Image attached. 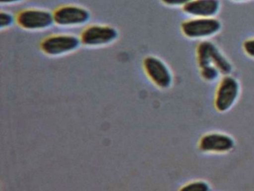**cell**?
Wrapping results in <instances>:
<instances>
[{"instance_id": "52a82bcc", "label": "cell", "mask_w": 254, "mask_h": 191, "mask_svg": "<svg viewBox=\"0 0 254 191\" xmlns=\"http://www.w3.org/2000/svg\"><path fill=\"white\" fill-rule=\"evenodd\" d=\"M90 14L87 9L80 6L64 5L53 13L54 22L63 27L79 26L90 19Z\"/></svg>"}, {"instance_id": "5b68a950", "label": "cell", "mask_w": 254, "mask_h": 191, "mask_svg": "<svg viewBox=\"0 0 254 191\" xmlns=\"http://www.w3.org/2000/svg\"><path fill=\"white\" fill-rule=\"evenodd\" d=\"M118 31L109 25H93L87 27L79 37L81 44L90 47L106 46L115 41Z\"/></svg>"}, {"instance_id": "5bb4252c", "label": "cell", "mask_w": 254, "mask_h": 191, "mask_svg": "<svg viewBox=\"0 0 254 191\" xmlns=\"http://www.w3.org/2000/svg\"><path fill=\"white\" fill-rule=\"evenodd\" d=\"M163 4L170 7H184L191 0H160Z\"/></svg>"}, {"instance_id": "ba28073f", "label": "cell", "mask_w": 254, "mask_h": 191, "mask_svg": "<svg viewBox=\"0 0 254 191\" xmlns=\"http://www.w3.org/2000/svg\"><path fill=\"white\" fill-rule=\"evenodd\" d=\"M147 76L159 88L166 89L172 85V75L168 66L160 58L148 56L143 61Z\"/></svg>"}, {"instance_id": "277c9868", "label": "cell", "mask_w": 254, "mask_h": 191, "mask_svg": "<svg viewBox=\"0 0 254 191\" xmlns=\"http://www.w3.org/2000/svg\"><path fill=\"white\" fill-rule=\"evenodd\" d=\"M81 44L80 38L72 34H54L41 43V50L49 56H59L73 52Z\"/></svg>"}, {"instance_id": "4fadbf2b", "label": "cell", "mask_w": 254, "mask_h": 191, "mask_svg": "<svg viewBox=\"0 0 254 191\" xmlns=\"http://www.w3.org/2000/svg\"><path fill=\"white\" fill-rule=\"evenodd\" d=\"M14 22V18L11 13L7 12H1L0 13V26L1 28H8L11 26Z\"/></svg>"}, {"instance_id": "9c48e42d", "label": "cell", "mask_w": 254, "mask_h": 191, "mask_svg": "<svg viewBox=\"0 0 254 191\" xmlns=\"http://www.w3.org/2000/svg\"><path fill=\"white\" fill-rule=\"evenodd\" d=\"M234 147V140L230 136L221 133H209L200 140V150L209 153H224Z\"/></svg>"}, {"instance_id": "2e32d148", "label": "cell", "mask_w": 254, "mask_h": 191, "mask_svg": "<svg viewBox=\"0 0 254 191\" xmlns=\"http://www.w3.org/2000/svg\"><path fill=\"white\" fill-rule=\"evenodd\" d=\"M232 1H250V0H232Z\"/></svg>"}, {"instance_id": "7a4b0ae2", "label": "cell", "mask_w": 254, "mask_h": 191, "mask_svg": "<svg viewBox=\"0 0 254 191\" xmlns=\"http://www.w3.org/2000/svg\"><path fill=\"white\" fill-rule=\"evenodd\" d=\"M181 31L186 37L192 40L206 39L218 34L222 23L215 17H191L181 23Z\"/></svg>"}, {"instance_id": "9a60e30c", "label": "cell", "mask_w": 254, "mask_h": 191, "mask_svg": "<svg viewBox=\"0 0 254 191\" xmlns=\"http://www.w3.org/2000/svg\"><path fill=\"white\" fill-rule=\"evenodd\" d=\"M23 0H0V2L2 4H15V3L20 2L23 1Z\"/></svg>"}, {"instance_id": "7c38bea8", "label": "cell", "mask_w": 254, "mask_h": 191, "mask_svg": "<svg viewBox=\"0 0 254 191\" xmlns=\"http://www.w3.org/2000/svg\"><path fill=\"white\" fill-rule=\"evenodd\" d=\"M242 49L248 57L254 59V37L245 40L242 44Z\"/></svg>"}, {"instance_id": "3957f363", "label": "cell", "mask_w": 254, "mask_h": 191, "mask_svg": "<svg viewBox=\"0 0 254 191\" xmlns=\"http://www.w3.org/2000/svg\"><path fill=\"white\" fill-rule=\"evenodd\" d=\"M240 94V85L236 78L225 76L219 82L215 96V107L218 111L230 110Z\"/></svg>"}, {"instance_id": "8fae6325", "label": "cell", "mask_w": 254, "mask_h": 191, "mask_svg": "<svg viewBox=\"0 0 254 191\" xmlns=\"http://www.w3.org/2000/svg\"><path fill=\"white\" fill-rule=\"evenodd\" d=\"M209 185L203 181H194L187 184L181 188L180 191H209Z\"/></svg>"}, {"instance_id": "8992f818", "label": "cell", "mask_w": 254, "mask_h": 191, "mask_svg": "<svg viewBox=\"0 0 254 191\" xmlns=\"http://www.w3.org/2000/svg\"><path fill=\"white\" fill-rule=\"evenodd\" d=\"M17 22L23 29L41 31L55 23L53 13L41 9L29 8L22 10L17 16Z\"/></svg>"}, {"instance_id": "30bf717a", "label": "cell", "mask_w": 254, "mask_h": 191, "mask_svg": "<svg viewBox=\"0 0 254 191\" xmlns=\"http://www.w3.org/2000/svg\"><path fill=\"white\" fill-rule=\"evenodd\" d=\"M220 0H191L182 7L186 14L192 17H215L221 9Z\"/></svg>"}, {"instance_id": "6da1fadb", "label": "cell", "mask_w": 254, "mask_h": 191, "mask_svg": "<svg viewBox=\"0 0 254 191\" xmlns=\"http://www.w3.org/2000/svg\"><path fill=\"white\" fill-rule=\"evenodd\" d=\"M196 60L199 70L215 68L223 76H229L233 70L230 60L212 42L205 40L196 47Z\"/></svg>"}]
</instances>
